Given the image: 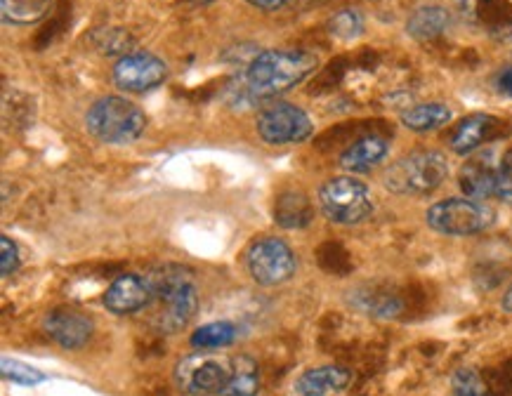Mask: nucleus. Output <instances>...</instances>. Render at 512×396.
Masks as SVG:
<instances>
[{
    "instance_id": "f257e3e1",
    "label": "nucleus",
    "mask_w": 512,
    "mask_h": 396,
    "mask_svg": "<svg viewBox=\"0 0 512 396\" xmlns=\"http://www.w3.org/2000/svg\"><path fill=\"white\" fill-rule=\"evenodd\" d=\"M319 59L307 50H262L246 66L244 88L255 99L284 95L314 74Z\"/></svg>"
},
{
    "instance_id": "f03ea898",
    "label": "nucleus",
    "mask_w": 512,
    "mask_h": 396,
    "mask_svg": "<svg viewBox=\"0 0 512 396\" xmlns=\"http://www.w3.org/2000/svg\"><path fill=\"white\" fill-rule=\"evenodd\" d=\"M156 288V309L154 328L159 333L173 335L194 319L199 309V288L189 269L168 264L152 276Z\"/></svg>"
},
{
    "instance_id": "7ed1b4c3",
    "label": "nucleus",
    "mask_w": 512,
    "mask_h": 396,
    "mask_svg": "<svg viewBox=\"0 0 512 396\" xmlns=\"http://www.w3.org/2000/svg\"><path fill=\"white\" fill-rule=\"evenodd\" d=\"M449 177V163L442 151H413L385 170L383 184L397 196H425L442 187Z\"/></svg>"
},
{
    "instance_id": "20e7f679",
    "label": "nucleus",
    "mask_w": 512,
    "mask_h": 396,
    "mask_svg": "<svg viewBox=\"0 0 512 396\" xmlns=\"http://www.w3.org/2000/svg\"><path fill=\"white\" fill-rule=\"evenodd\" d=\"M85 128L104 144H130L147 128V116L130 99L107 95L88 109Z\"/></svg>"
},
{
    "instance_id": "39448f33",
    "label": "nucleus",
    "mask_w": 512,
    "mask_h": 396,
    "mask_svg": "<svg viewBox=\"0 0 512 396\" xmlns=\"http://www.w3.org/2000/svg\"><path fill=\"white\" fill-rule=\"evenodd\" d=\"M496 220V213L484 201L475 198H446L432 203L425 213V222L442 236H475L487 231Z\"/></svg>"
},
{
    "instance_id": "423d86ee",
    "label": "nucleus",
    "mask_w": 512,
    "mask_h": 396,
    "mask_svg": "<svg viewBox=\"0 0 512 396\" xmlns=\"http://www.w3.org/2000/svg\"><path fill=\"white\" fill-rule=\"evenodd\" d=\"M319 206L328 220L336 224H361L373 213L371 189L352 175H340L328 180L319 189Z\"/></svg>"
},
{
    "instance_id": "0eeeda50",
    "label": "nucleus",
    "mask_w": 512,
    "mask_h": 396,
    "mask_svg": "<svg viewBox=\"0 0 512 396\" xmlns=\"http://www.w3.org/2000/svg\"><path fill=\"white\" fill-rule=\"evenodd\" d=\"M229 378H232V356L208 352V349H199V354L177 361L173 371L177 389L187 396L220 394Z\"/></svg>"
},
{
    "instance_id": "6e6552de",
    "label": "nucleus",
    "mask_w": 512,
    "mask_h": 396,
    "mask_svg": "<svg viewBox=\"0 0 512 396\" xmlns=\"http://www.w3.org/2000/svg\"><path fill=\"white\" fill-rule=\"evenodd\" d=\"M246 267L251 279L260 286H279V283L293 279L298 260H295L293 248L284 239L265 236V239H258L248 248Z\"/></svg>"
},
{
    "instance_id": "1a4fd4ad",
    "label": "nucleus",
    "mask_w": 512,
    "mask_h": 396,
    "mask_svg": "<svg viewBox=\"0 0 512 396\" xmlns=\"http://www.w3.org/2000/svg\"><path fill=\"white\" fill-rule=\"evenodd\" d=\"M314 132L312 118L295 104H274L258 116V135L272 147L305 142Z\"/></svg>"
},
{
    "instance_id": "9d476101",
    "label": "nucleus",
    "mask_w": 512,
    "mask_h": 396,
    "mask_svg": "<svg viewBox=\"0 0 512 396\" xmlns=\"http://www.w3.org/2000/svg\"><path fill=\"white\" fill-rule=\"evenodd\" d=\"M168 78V64L152 52H130L114 66V83L126 92H149Z\"/></svg>"
},
{
    "instance_id": "9b49d317",
    "label": "nucleus",
    "mask_w": 512,
    "mask_h": 396,
    "mask_svg": "<svg viewBox=\"0 0 512 396\" xmlns=\"http://www.w3.org/2000/svg\"><path fill=\"white\" fill-rule=\"evenodd\" d=\"M43 330L57 347L74 352V349L88 345V340L93 338L95 323L78 307H57L45 314Z\"/></svg>"
},
{
    "instance_id": "f8f14e48",
    "label": "nucleus",
    "mask_w": 512,
    "mask_h": 396,
    "mask_svg": "<svg viewBox=\"0 0 512 396\" xmlns=\"http://www.w3.org/2000/svg\"><path fill=\"white\" fill-rule=\"evenodd\" d=\"M156 300V288L152 276L121 274L104 293V307L116 316L142 312L152 307Z\"/></svg>"
},
{
    "instance_id": "ddd939ff",
    "label": "nucleus",
    "mask_w": 512,
    "mask_h": 396,
    "mask_svg": "<svg viewBox=\"0 0 512 396\" xmlns=\"http://www.w3.org/2000/svg\"><path fill=\"white\" fill-rule=\"evenodd\" d=\"M498 163L494 151H484V154L472 156L458 173V184L468 198L484 201V198H496L498 191Z\"/></svg>"
},
{
    "instance_id": "4468645a",
    "label": "nucleus",
    "mask_w": 512,
    "mask_h": 396,
    "mask_svg": "<svg viewBox=\"0 0 512 396\" xmlns=\"http://www.w3.org/2000/svg\"><path fill=\"white\" fill-rule=\"evenodd\" d=\"M501 135V121L489 114H472L463 118L451 132V149L458 156H472L487 142H494Z\"/></svg>"
},
{
    "instance_id": "2eb2a0df",
    "label": "nucleus",
    "mask_w": 512,
    "mask_h": 396,
    "mask_svg": "<svg viewBox=\"0 0 512 396\" xmlns=\"http://www.w3.org/2000/svg\"><path fill=\"white\" fill-rule=\"evenodd\" d=\"M390 154V142L387 137L369 132V135H361L359 140H354L350 147L340 156V168L350 175H364L371 173L373 168H378L385 161V156Z\"/></svg>"
},
{
    "instance_id": "dca6fc26",
    "label": "nucleus",
    "mask_w": 512,
    "mask_h": 396,
    "mask_svg": "<svg viewBox=\"0 0 512 396\" xmlns=\"http://www.w3.org/2000/svg\"><path fill=\"white\" fill-rule=\"evenodd\" d=\"M352 373L343 366H319L310 368L295 380L298 396H328L333 392H343L350 385Z\"/></svg>"
},
{
    "instance_id": "f3484780",
    "label": "nucleus",
    "mask_w": 512,
    "mask_h": 396,
    "mask_svg": "<svg viewBox=\"0 0 512 396\" xmlns=\"http://www.w3.org/2000/svg\"><path fill=\"white\" fill-rule=\"evenodd\" d=\"M350 305H354L359 312L378 316V319H395L404 312V300L395 290L387 288H359L350 295Z\"/></svg>"
},
{
    "instance_id": "a211bd4d",
    "label": "nucleus",
    "mask_w": 512,
    "mask_h": 396,
    "mask_svg": "<svg viewBox=\"0 0 512 396\" xmlns=\"http://www.w3.org/2000/svg\"><path fill=\"white\" fill-rule=\"evenodd\" d=\"M451 17L442 5H423V8L413 10V15L406 22V31L416 41H435L449 29Z\"/></svg>"
},
{
    "instance_id": "6ab92c4d",
    "label": "nucleus",
    "mask_w": 512,
    "mask_h": 396,
    "mask_svg": "<svg viewBox=\"0 0 512 396\" xmlns=\"http://www.w3.org/2000/svg\"><path fill=\"white\" fill-rule=\"evenodd\" d=\"M260 392V366L253 356H232V378L220 396H258Z\"/></svg>"
},
{
    "instance_id": "aec40b11",
    "label": "nucleus",
    "mask_w": 512,
    "mask_h": 396,
    "mask_svg": "<svg viewBox=\"0 0 512 396\" xmlns=\"http://www.w3.org/2000/svg\"><path fill=\"white\" fill-rule=\"evenodd\" d=\"M274 220L284 229H303L312 222L310 198L300 191H286L274 203Z\"/></svg>"
},
{
    "instance_id": "412c9836",
    "label": "nucleus",
    "mask_w": 512,
    "mask_h": 396,
    "mask_svg": "<svg viewBox=\"0 0 512 396\" xmlns=\"http://www.w3.org/2000/svg\"><path fill=\"white\" fill-rule=\"evenodd\" d=\"M451 109L442 102H428V104H416V107L406 109L402 114L404 128L413 132H432L444 128L446 123H451Z\"/></svg>"
},
{
    "instance_id": "4be33fe9",
    "label": "nucleus",
    "mask_w": 512,
    "mask_h": 396,
    "mask_svg": "<svg viewBox=\"0 0 512 396\" xmlns=\"http://www.w3.org/2000/svg\"><path fill=\"white\" fill-rule=\"evenodd\" d=\"M55 0H0L3 19L15 26H31L48 15Z\"/></svg>"
},
{
    "instance_id": "5701e85b",
    "label": "nucleus",
    "mask_w": 512,
    "mask_h": 396,
    "mask_svg": "<svg viewBox=\"0 0 512 396\" xmlns=\"http://www.w3.org/2000/svg\"><path fill=\"white\" fill-rule=\"evenodd\" d=\"M236 338H239V328L229 321H213L194 330L192 345L196 349H208V352H215V349H225L234 345Z\"/></svg>"
},
{
    "instance_id": "b1692460",
    "label": "nucleus",
    "mask_w": 512,
    "mask_h": 396,
    "mask_svg": "<svg viewBox=\"0 0 512 396\" xmlns=\"http://www.w3.org/2000/svg\"><path fill=\"white\" fill-rule=\"evenodd\" d=\"M0 373H3L5 380L19 387H36L48 380V375L43 371H38V368L17 359H3V363H0Z\"/></svg>"
},
{
    "instance_id": "393cba45",
    "label": "nucleus",
    "mask_w": 512,
    "mask_h": 396,
    "mask_svg": "<svg viewBox=\"0 0 512 396\" xmlns=\"http://www.w3.org/2000/svg\"><path fill=\"white\" fill-rule=\"evenodd\" d=\"M451 396H489V387L477 368H458L451 378Z\"/></svg>"
},
{
    "instance_id": "a878e982",
    "label": "nucleus",
    "mask_w": 512,
    "mask_h": 396,
    "mask_svg": "<svg viewBox=\"0 0 512 396\" xmlns=\"http://www.w3.org/2000/svg\"><path fill=\"white\" fill-rule=\"evenodd\" d=\"M328 31L336 38H340V41H354V38L364 33V17H361L357 10L345 8L331 17Z\"/></svg>"
},
{
    "instance_id": "bb28decb",
    "label": "nucleus",
    "mask_w": 512,
    "mask_h": 396,
    "mask_svg": "<svg viewBox=\"0 0 512 396\" xmlns=\"http://www.w3.org/2000/svg\"><path fill=\"white\" fill-rule=\"evenodd\" d=\"M19 269V248L10 236H0V274L12 276Z\"/></svg>"
},
{
    "instance_id": "cd10ccee",
    "label": "nucleus",
    "mask_w": 512,
    "mask_h": 396,
    "mask_svg": "<svg viewBox=\"0 0 512 396\" xmlns=\"http://www.w3.org/2000/svg\"><path fill=\"white\" fill-rule=\"evenodd\" d=\"M479 15L491 24H508L512 17V8L505 5L503 0H482V3H479Z\"/></svg>"
},
{
    "instance_id": "c85d7f7f",
    "label": "nucleus",
    "mask_w": 512,
    "mask_h": 396,
    "mask_svg": "<svg viewBox=\"0 0 512 396\" xmlns=\"http://www.w3.org/2000/svg\"><path fill=\"white\" fill-rule=\"evenodd\" d=\"M496 198H501V201H512V151L503 154L501 163H498Z\"/></svg>"
},
{
    "instance_id": "c756f323",
    "label": "nucleus",
    "mask_w": 512,
    "mask_h": 396,
    "mask_svg": "<svg viewBox=\"0 0 512 396\" xmlns=\"http://www.w3.org/2000/svg\"><path fill=\"white\" fill-rule=\"evenodd\" d=\"M246 3H248V5H253V8H258V10L274 12V10L286 8V5L291 3V0H246Z\"/></svg>"
},
{
    "instance_id": "7c9ffc66",
    "label": "nucleus",
    "mask_w": 512,
    "mask_h": 396,
    "mask_svg": "<svg viewBox=\"0 0 512 396\" xmlns=\"http://www.w3.org/2000/svg\"><path fill=\"white\" fill-rule=\"evenodd\" d=\"M496 83H498V90H501L503 95L512 97V66H510V69L501 71V76H498Z\"/></svg>"
},
{
    "instance_id": "2f4dec72",
    "label": "nucleus",
    "mask_w": 512,
    "mask_h": 396,
    "mask_svg": "<svg viewBox=\"0 0 512 396\" xmlns=\"http://www.w3.org/2000/svg\"><path fill=\"white\" fill-rule=\"evenodd\" d=\"M501 307H503V312L512 314V283H510V286H508V290H505V293H503Z\"/></svg>"
}]
</instances>
